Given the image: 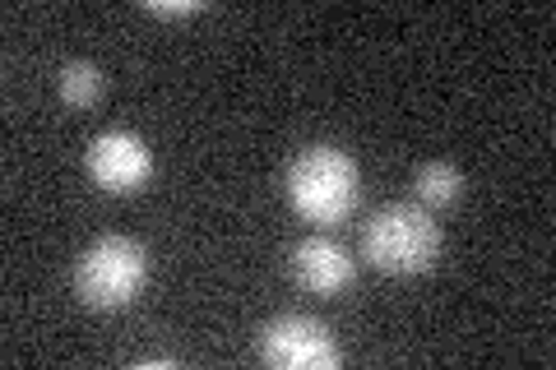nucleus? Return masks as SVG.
<instances>
[{"label": "nucleus", "mask_w": 556, "mask_h": 370, "mask_svg": "<svg viewBox=\"0 0 556 370\" xmlns=\"http://www.w3.org/2000/svg\"><path fill=\"white\" fill-rule=\"evenodd\" d=\"M437 255H441V227L422 204H386L362 227V259L376 273L417 278L437 269Z\"/></svg>", "instance_id": "f257e3e1"}, {"label": "nucleus", "mask_w": 556, "mask_h": 370, "mask_svg": "<svg viewBox=\"0 0 556 370\" xmlns=\"http://www.w3.org/2000/svg\"><path fill=\"white\" fill-rule=\"evenodd\" d=\"M283 186H288V204L316 227H339L343 218H353V208L362 200V171L353 163V153L329 149V144L302 149L292 157Z\"/></svg>", "instance_id": "f03ea898"}, {"label": "nucleus", "mask_w": 556, "mask_h": 370, "mask_svg": "<svg viewBox=\"0 0 556 370\" xmlns=\"http://www.w3.org/2000/svg\"><path fill=\"white\" fill-rule=\"evenodd\" d=\"M149 283V251L135 237H98L75 264V292L93 310H126Z\"/></svg>", "instance_id": "7ed1b4c3"}, {"label": "nucleus", "mask_w": 556, "mask_h": 370, "mask_svg": "<svg viewBox=\"0 0 556 370\" xmlns=\"http://www.w3.org/2000/svg\"><path fill=\"white\" fill-rule=\"evenodd\" d=\"M260 357L274 370H334L339 343L311 315H278L260 329Z\"/></svg>", "instance_id": "20e7f679"}, {"label": "nucleus", "mask_w": 556, "mask_h": 370, "mask_svg": "<svg viewBox=\"0 0 556 370\" xmlns=\"http://www.w3.org/2000/svg\"><path fill=\"white\" fill-rule=\"evenodd\" d=\"M89 181L102 190V195H139L144 181L153 176V153L139 135L130 130H108L89 144Z\"/></svg>", "instance_id": "39448f33"}, {"label": "nucleus", "mask_w": 556, "mask_h": 370, "mask_svg": "<svg viewBox=\"0 0 556 370\" xmlns=\"http://www.w3.org/2000/svg\"><path fill=\"white\" fill-rule=\"evenodd\" d=\"M292 278H298L302 292L339 296V292L353 288L357 264H353V255H348L339 241H329V237H306V241L292 245Z\"/></svg>", "instance_id": "423d86ee"}, {"label": "nucleus", "mask_w": 556, "mask_h": 370, "mask_svg": "<svg viewBox=\"0 0 556 370\" xmlns=\"http://www.w3.org/2000/svg\"><path fill=\"white\" fill-rule=\"evenodd\" d=\"M56 93L70 112H89L102 102V93H108V75H102L93 61H70L56 79Z\"/></svg>", "instance_id": "0eeeda50"}, {"label": "nucleus", "mask_w": 556, "mask_h": 370, "mask_svg": "<svg viewBox=\"0 0 556 370\" xmlns=\"http://www.w3.org/2000/svg\"><path fill=\"white\" fill-rule=\"evenodd\" d=\"M413 190L422 208H455L464 195V176L455 163H422L413 176Z\"/></svg>", "instance_id": "6e6552de"}, {"label": "nucleus", "mask_w": 556, "mask_h": 370, "mask_svg": "<svg viewBox=\"0 0 556 370\" xmlns=\"http://www.w3.org/2000/svg\"><path fill=\"white\" fill-rule=\"evenodd\" d=\"M144 10L153 14V20H190V14H204L200 0H167V5L163 0H149Z\"/></svg>", "instance_id": "1a4fd4ad"}, {"label": "nucleus", "mask_w": 556, "mask_h": 370, "mask_svg": "<svg viewBox=\"0 0 556 370\" xmlns=\"http://www.w3.org/2000/svg\"><path fill=\"white\" fill-rule=\"evenodd\" d=\"M135 366H144V370H149V366H153V370L167 366V370H172V366H177V357H144V361H135Z\"/></svg>", "instance_id": "9d476101"}]
</instances>
